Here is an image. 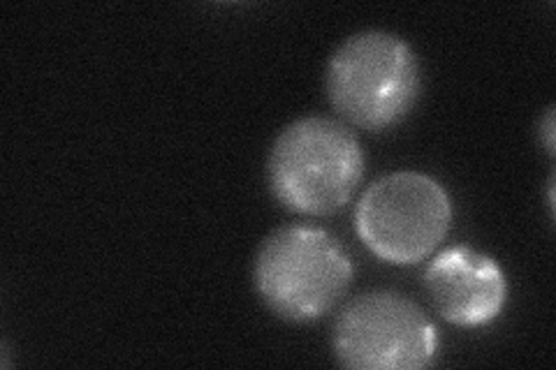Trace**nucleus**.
<instances>
[{"label":"nucleus","mask_w":556,"mask_h":370,"mask_svg":"<svg viewBox=\"0 0 556 370\" xmlns=\"http://www.w3.org/2000/svg\"><path fill=\"white\" fill-rule=\"evenodd\" d=\"M452 202L420 171H394L374 181L355 208L362 243L382 261L408 267L427 259L447 237Z\"/></svg>","instance_id":"4"},{"label":"nucleus","mask_w":556,"mask_h":370,"mask_svg":"<svg viewBox=\"0 0 556 370\" xmlns=\"http://www.w3.org/2000/svg\"><path fill=\"white\" fill-rule=\"evenodd\" d=\"M541 130H543V137H545V149H547V153L554 155V110L547 112Z\"/></svg>","instance_id":"7"},{"label":"nucleus","mask_w":556,"mask_h":370,"mask_svg":"<svg viewBox=\"0 0 556 370\" xmlns=\"http://www.w3.org/2000/svg\"><path fill=\"white\" fill-rule=\"evenodd\" d=\"M253 280L274 315L302 324L320 320L341 302L353 280V261L325 229L286 225L260 245Z\"/></svg>","instance_id":"2"},{"label":"nucleus","mask_w":556,"mask_h":370,"mask_svg":"<svg viewBox=\"0 0 556 370\" xmlns=\"http://www.w3.org/2000/svg\"><path fill=\"white\" fill-rule=\"evenodd\" d=\"M433 308L455 327L490 324L506 306L508 285L498 264L466 245L433 257L425 271Z\"/></svg>","instance_id":"6"},{"label":"nucleus","mask_w":556,"mask_h":370,"mask_svg":"<svg viewBox=\"0 0 556 370\" xmlns=\"http://www.w3.org/2000/svg\"><path fill=\"white\" fill-rule=\"evenodd\" d=\"M334 355L353 370H417L437 357V329L410 298L378 290L359 294L334 324Z\"/></svg>","instance_id":"5"},{"label":"nucleus","mask_w":556,"mask_h":370,"mask_svg":"<svg viewBox=\"0 0 556 370\" xmlns=\"http://www.w3.org/2000/svg\"><path fill=\"white\" fill-rule=\"evenodd\" d=\"M364 155L341 120L306 116L276 137L267 161L271 195L292 214L329 216L353 197Z\"/></svg>","instance_id":"1"},{"label":"nucleus","mask_w":556,"mask_h":370,"mask_svg":"<svg viewBox=\"0 0 556 370\" xmlns=\"http://www.w3.org/2000/svg\"><path fill=\"white\" fill-rule=\"evenodd\" d=\"M332 107L353 126L380 132L404 120L420 95L415 51L392 33L348 38L329 59L325 77Z\"/></svg>","instance_id":"3"}]
</instances>
